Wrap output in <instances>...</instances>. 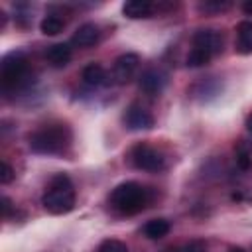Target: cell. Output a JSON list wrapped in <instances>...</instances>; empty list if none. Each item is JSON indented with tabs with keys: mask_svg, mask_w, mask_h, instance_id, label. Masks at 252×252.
<instances>
[{
	"mask_svg": "<svg viewBox=\"0 0 252 252\" xmlns=\"http://www.w3.org/2000/svg\"><path fill=\"white\" fill-rule=\"evenodd\" d=\"M71 128L63 122H53L37 128L35 132L30 134L28 142L32 152L43 154V156H59L65 154L71 146Z\"/></svg>",
	"mask_w": 252,
	"mask_h": 252,
	"instance_id": "cell-1",
	"label": "cell"
},
{
	"mask_svg": "<svg viewBox=\"0 0 252 252\" xmlns=\"http://www.w3.org/2000/svg\"><path fill=\"white\" fill-rule=\"evenodd\" d=\"M41 205L51 215H65L75 207V187L69 175L57 173L51 177L49 187L41 197Z\"/></svg>",
	"mask_w": 252,
	"mask_h": 252,
	"instance_id": "cell-2",
	"label": "cell"
},
{
	"mask_svg": "<svg viewBox=\"0 0 252 252\" xmlns=\"http://www.w3.org/2000/svg\"><path fill=\"white\" fill-rule=\"evenodd\" d=\"M112 209H116L122 215H136L140 213L148 201H150V193L144 185L136 183V181H124L120 185H116L108 197Z\"/></svg>",
	"mask_w": 252,
	"mask_h": 252,
	"instance_id": "cell-3",
	"label": "cell"
},
{
	"mask_svg": "<svg viewBox=\"0 0 252 252\" xmlns=\"http://www.w3.org/2000/svg\"><path fill=\"white\" fill-rule=\"evenodd\" d=\"M28 75V59L22 51H10L2 57L0 63V83L4 91L16 89L24 83Z\"/></svg>",
	"mask_w": 252,
	"mask_h": 252,
	"instance_id": "cell-4",
	"label": "cell"
},
{
	"mask_svg": "<svg viewBox=\"0 0 252 252\" xmlns=\"http://www.w3.org/2000/svg\"><path fill=\"white\" fill-rule=\"evenodd\" d=\"M130 159H132L134 167L144 169V171H152V173H158L165 167L163 154L158 152L156 148H152L146 142H140L130 150Z\"/></svg>",
	"mask_w": 252,
	"mask_h": 252,
	"instance_id": "cell-5",
	"label": "cell"
},
{
	"mask_svg": "<svg viewBox=\"0 0 252 252\" xmlns=\"http://www.w3.org/2000/svg\"><path fill=\"white\" fill-rule=\"evenodd\" d=\"M222 43H224L222 33L217 32V30L207 28V30H197L193 33V49L203 51L209 57H215L217 53H220L222 51Z\"/></svg>",
	"mask_w": 252,
	"mask_h": 252,
	"instance_id": "cell-6",
	"label": "cell"
},
{
	"mask_svg": "<svg viewBox=\"0 0 252 252\" xmlns=\"http://www.w3.org/2000/svg\"><path fill=\"white\" fill-rule=\"evenodd\" d=\"M140 67V57L136 53H122L120 57H116L114 65H112V79L120 85L128 83L136 71Z\"/></svg>",
	"mask_w": 252,
	"mask_h": 252,
	"instance_id": "cell-7",
	"label": "cell"
},
{
	"mask_svg": "<svg viewBox=\"0 0 252 252\" xmlns=\"http://www.w3.org/2000/svg\"><path fill=\"white\" fill-rule=\"evenodd\" d=\"M124 124L128 130H150L154 128V116L142 104L132 102L124 112Z\"/></svg>",
	"mask_w": 252,
	"mask_h": 252,
	"instance_id": "cell-8",
	"label": "cell"
},
{
	"mask_svg": "<svg viewBox=\"0 0 252 252\" xmlns=\"http://www.w3.org/2000/svg\"><path fill=\"white\" fill-rule=\"evenodd\" d=\"M167 85V73L159 67H150L140 77V89L152 96L159 94Z\"/></svg>",
	"mask_w": 252,
	"mask_h": 252,
	"instance_id": "cell-9",
	"label": "cell"
},
{
	"mask_svg": "<svg viewBox=\"0 0 252 252\" xmlns=\"http://www.w3.org/2000/svg\"><path fill=\"white\" fill-rule=\"evenodd\" d=\"M98 35H100L98 28L89 22V24H83V26H79L75 30V33L71 37V43L77 45V47H91V45H94L98 41Z\"/></svg>",
	"mask_w": 252,
	"mask_h": 252,
	"instance_id": "cell-10",
	"label": "cell"
},
{
	"mask_svg": "<svg viewBox=\"0 0 252 252\" xmlns=\"http://www.w3.org/2000/svg\"><path fill=\"white\" fill-rule=\"evenodd\" d=\"M81 77H83L85 85H89V87H104V85H108V79H110L106 69L98 63H89L83 69Z\"/></svg>",
	"mask_w": 252,
	"mask_h": 252,
	"instance_id": "cell-11",
	"label": "cell"
},
{
	"mask_svg": "<svg viewBox=\"0 0 252 252\" xmlns=\"http://www.w3.org/2000/svg\"><path fill=\"white\" fill-rule=\"evenodd\" d=\"M71 45L69 43H55L45 51V59L49 61L51 67H65L71 61Z\"/></svg>",
	"mask_w": 252,
	"mask_h": 252,
	"instance_id": "cell-12",
	"label": "cell"
},
{
	"mask_svg": "<svg viewBox=\"0 0 252 252\" xmlns=\"http://www.w3.org/2000/svg\"><path fill=\"white\" fill-rule=\"evenodd\" d=\"M240 55H250L252 53V22L244 20L236 26V47Z\"/></svg>",
	"mask_w": 252,
	"mask_h": 252,
	"instance_id": "cell-13",
	"label": "cell"
},
{
	"mask_svg": "<svg viewBox=\"0 0 252 252\" xmlns=\"http://www.w3.org/2000/svg\"><path fill=\"white\" fill-rule=\"evenodd\" d=\"M154 10V4L148 0H128L122 4V14L130 20H140V18H148Z\"/></svg>",
	"mask_w": 252,
	"mask_h": 252,
	"instance_id": "cell-14",
	"label": "cell"
},
{
	"mask_svg": "<svg viewBox=\"0 0 252 252\" xmlns=\"http://www.w3.org/2000/svg\"><path fill=\"white\" fill-rule=\"evenodd\" d=\"M144 236L150 238V240H158V238H163L167 232H169V222L165 219H152L144 224L142 228Z\"/></svg>",
	"mask_w": 252,
	"mask_h": 252,
	"instance_id": "cell-15",
	"label": "cell"
},
{
	"mask_svg": "<svg viewBox=\"0 0 252 252\" xmlns=\"http://www.w3.org/2000/svg\"><path fill=\"white\" fill-rule=\"evenodd\" d=\"M63 28H65V20L57 14H47L39 24V30L45 35H57V33L63 32Z\"/></svg>",
	"mask_w": 252,
	"mask_h": 252,
	"instance_id": "cell-16",
	"label": "cell"
},
{
	"mask_svg": "<svg viewBox=\"0 0 252 252\" xmlns=\"http://www.w3.org/2000/svg\"><path fill=\"white\" fill-rule=\"evenodd\" d=\"M234 150H236V161H238V165L242 169L250 167V163H252V142L240 140Z\"/></svg>",
	"mask_w": 252,
	"mask_h": 252,
	"instance_id": "cell-17",
	"label": "cell"
},
{
	"mask_svg": "<svg viewBox=\"0 0 252 252\" xmlns=\"http://www.w3.org/2000/svg\"><path fill=\"white\" fill-rule=\"evenodd\" d=\"M213 57H209L207 53L203 51H197V49H191L189 55H187V67H203L211 61Z\"/></svg>",
	"mask_w": 252,
	"mask_h": 252,
	"instance_id": "cell-18",
	"label": "cell"
},
{
	"mask_svg": "<svg viewBox=\"0 0 252 252\" xmlns=\"http://www.w3.org/2000/svg\"><path fill=\"white\" fill-rule=\"evenodd\" d=\"M165 252H207V246L201 240H193V242H187V244H179V246L167 248Z\"/></svg>",
	"mask_w": 252,
	"mask_h": 252,
	"instance_id": "cell-19",
	"label": "cell"
},
{
	"mask_svg": "<svg viewBox=\"0 0 252 252\" xmlns=\"http://www.w3.org/2000/svg\"><path fill=\"white\" fill-rule=\"evenodd\" d=\"M96 252H128V248H126L124 242H120L116 238H108V240L100 242V246H98Z\"/></svg>",
	"mask_w": 252,
	"mask_h": 252,
	"instance_id": "cell-20",
	"label": "cell"
},
{
	"mask_svg": "<svg viewBox=\"0 0 252 252\" xmlns=\"http://www.w3.org/2000/svg\"><path fill=\"white\" fill-rule=\"evenodd\" d=\"M228 6H230V2H213V0L199 4V8L205 12H220V10H226Z\"/></svg>",
	"mask_w": 252,
	"mask_h": 252,
	"instance_id": "cell-21",
	"label": "cell"
},
{
	"mask_svg": "<svg viewBox=\"0 0 252 252\" xmlns=\"http://www.w3.org/2000/svg\"><path fill=\"white\" fill-rule=\"evenodd\" d=\"M14 179V169L10 167V163L8 161H2V171H0V181L6 185V183H10Z\"/></svg>",
	"mask_w": 252,
	"mask_h": 252,
	"instance_id": "cell-22",
	"label": "cell"
},
{
	"mask_svg": "<svg viewBox=\"0 0 252 252\" xmlns=\"http://www.w3.org/2000/svg\"><path fill=\"white\" fill-rule=\"evenodd\" d=\"M10 209H12V201H10V199L4 195V197H2V215H4V217H8Z\"/></svg>",
	"mask_w": 252,
	"mask_h": 252,
	"instance_id": "cell-23",
	"label": "cell"
},
{
	"mask_svg": "<svg viewBox=\"0 0 252 252\" xmlns=\"http://www.w3.org/2000/svg\"><path fill=\"white\" fill-rule=\"evenodd\" d=\"M242 10H244L246 14H252V2H246V4L242 6Z\"/></svg>",
	"mask_w": 252,
	"mask_h": 252,
	"instance_id": "cell-24",
	"label": "cell"
},
{
	"mask_svg": "<svg viewBox=\"0 0 252 252\" xmlns=\"http://www.w3.org/2000/svg\"><path fill=\"white\" fill-rule=\"evenodd\" d=\"M246 128H248V132L252 134V114H250V116L246 118Z\"/></svg>",
	"mask_w": 252,
	"mask_h": 252,
	"instance_id": "cell-25",
	"label": "cell"
},
{
	"mask_svg": "<svg viewBox=\"0 0 252 252\" xmlns=\"http://www.w3.org/2000/svg\"><path fill=\"white\" fill-rule=\"evenodd\" d=\"M228 252H244V250H242V248H230Z\"/></svg>",
	"mask_w": 252,
	"mask_h": 252,
	"instance_id": "cell-26",
	"label": "cell"
}]
</instances>
